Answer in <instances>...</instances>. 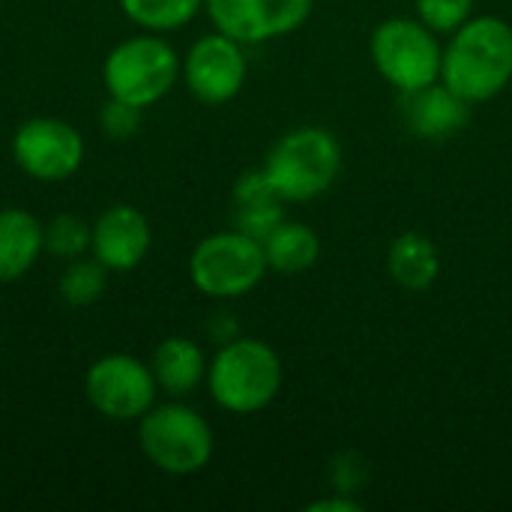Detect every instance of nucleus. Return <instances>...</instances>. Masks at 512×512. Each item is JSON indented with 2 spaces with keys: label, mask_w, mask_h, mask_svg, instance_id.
<instances>
[{
  "label": "nucleus",
  "mask_w": 512,
  "mask_h": 512,
  "mask_svg": "<svg viewBox=\"0 0 512 512\" xmlns=\"http://www.w3.org/2000/svg\"><path fill=\"white\" fill-rule=\"evenodd\" d=\"M207 357L198 342L186 336H168L156 345L150 357L153 378L159 384V393L171 399H183L195 393L207 381Z\"/></svg>",
  "instance_id": "2eb2a0df"
},
{
  "label": "nucleus",
  "mask_w": 512,
  "mask_h": 512,
  "mask_svg": "<svg viewBox=\"0 0 512 512\" xmlns=\"http://www.w3.org/2000/svg\"><path fill=\"white\" fill-rule=\"evenodd\" d=\"M369 54L375 69L399 93H411L441 81L444 48L438 33L420 18H387L375 27Z\"/></svg>",
  "instance_id": "0eeeda50"
},
{
  "label": "nucleus",
  "mask_w": 512,
  "mask_h": 512,
  "mask_svg": "<svg viewBox=\"0 0 512 512\" xmlns=\"http://www.w3.org/2000/svg\"><path fill=\"white\" fill-rule=\"evenodd\" d=\"M180 63L183 57L162 33L144 30L108 51L102 63L105 93L147 111L174 90L180 81Z\"/></svg>",
  "instance_id": "20e7f679"
},
{
  "label": "nucleus",
  "mask_w": 512,
  "mask_h": 512,
  "mask_svg": "<svg viewBox=\"0 0 512 512\" xmlns=\"http://www.w3.org/2000/svg\"><path fill=\"white\" fill-rule=\"evenodd\" d=\"M207 390L213 402L228 414H258L282 390V360L279 354L249 336H234L219 345L207 366Z\"/></svg>",
  "instance_id": "f03ea898"
},
{
  "label": "nucleus",
  "mask_w": 512,
  "mask_h": 512,
  "mask_svg": "<svg viewBox=\"0 0 512 512\" xmlns=\"http://www.w3.org/2000/svg\"><path fill=\"white\" fill-rule=\"evenodd\" d=\"M105 288H108V270L96 258H87V255L66 261V270L57 279V294L72 309L93 306L105 294Z\"/></svg>",
  "instance_id": "6ab92c4d"
},
{
  "label": "nucleus",
  "mask_w": 512,
  "mask_h": 512,
  "mask_svg": "<svg viewBox=\"0 0 512 512\" xmlns=\"http://www.w3.org/2000/svg\"><path fill=\"white\" fill-rule=\"evenodd\" d=\"M441 81L465 102L495 99L512 81V27L504 18H468L444 48Z\"/></svg>",
  "instance_id": "f257e3e1"
},
{
  "label": "nucleus",
  "mask_w": 512,
  "mask_h": 512,
  "mask_svg": "<svg viewBox=\"0 0 512 512\" xmlns=\"http://www.w3.org/2000/svg\"><path fill=\"white\" fill-rule=\"evenodd\" d=\"M15 165L39 183H63L84 162V135L60 117H30L12 135Z\"/></svg>",
  "instance_id": "1a4fd4ad"
},
{
  "label": "nucleus",
  "mask_w": 512,
  "mask_h": 512,
  "mask_svg": "<svg viewBox=\"0 0 512 512\" xmlns=\"http://www.w3.org/2000/svg\"><path fill=\"white\" fill-rule=\"evenodd\" d=\"M387 270L396 285L405 291H426L441 276V255L438 246L417 231H405L390 243Z\"/></svg>",
  "instance_id": "dca6fc26"
},
{
  "label": "nucleus",
  "mask_w": 512,
  "mask_h": 512,
  "mask_svg": "<svg viewBox=\"0 0 512 512\" xmlns=\"http://www.w3.org/2000/svg\"><path fill=\"white\" fill-rule=\"evenodd\" d=\"M150 243H153V231L147 216L135 204L120 201L96 216L90 255L108 273H129L147 258Z\"/></svg>",
  "instance_id": "f8f14e48"
},
{
  "label": "nucleus",
  "mask_w": 512,
  "mask_h": 512,
  "mask_svg": "<svg viewBox=\"0 0 512 512\" xmlns=\"http://www.w3.org/2000/svg\"><path fill=\"white\" fill-rule=\"evenodd\" d=\"M342 168V147L330 129L300 126L285 132L264 159V174L276 195L288 204H303L324 195Z\"/></svg>",
  "instance_id": "7ed1b4c3"
},
{
  "label": "nucleus",
  "mask_w": 512,
  "mask_h": 512,
  "mask_svg": "<svg viewBox=\"0 0 512 512\" xmlns=\"http://www.w3.org/2000/svg\"><path fill=\"white\" fill-rule=\"evenodd\" d=\"M366 480V462L357 453H345L333 462V486L336 492H357V486Z\"/></svg>",
  "instance_id": "b1692460"
},
{
  "label": "nucleus",
  "mask_w": 512,
  "mask_h": 512,
  "mask_svg": "<svg viewBox=\"0 0 512 512\" xmlns=\"http://www.w3.org/2000/svg\"><path fill=\"white\" fill-rule=\"evenodd\" d=\"M213 27L243 45H261L306 24L312 0H204Z\"/></svg>",
  "instance_id": "9b49d317"
},
{
  "label": "nucleus",
  "mask_w": 512,
  "mask_h": 512,
  "mask_svg": "<svg viewBox=\"0 0 512 512\" xmlns=\"http://www.w3.org/2000/svg\"><path fill=\"white\" fill-rule=\"evenodd\" d=\"M402 120L411 135L426 141H444L462 132L471 120V102L453 93L444 81L402 93Z\"/></svg>",
  "instance_id": "ddd939ff"
},
{
  "label": "nucleus",
  "mask_w": 512,
  "mask_h": 512,
  "mask_svg": "<svg viewBox=\"0 0 512 512\" xmlns=\"http://www.w3.org/2000/svg\"><path fill=\"white\" fill-rule=\"evenodd\" d=\"M246 54L243 42L225 33H207L195 39L180 63V78L201 105H225L237 99L246 84Z\"/></svg>",
  "instance_id": "9d476101"
},
{
  "label": "nucleus",
  "mask_w": 512,
  "mask_h": 512,
  "mask_svg": "<svg viewBox=\"0 0 512 512\" xmlns=\"http://www.w3.org/2000/svg\"><path fill=\"white\" fill-rule=\"evenodd\" d=\"M267 255L261 240L246 231H219L204 237L189 255V279L195 291L213 300L246 297L267 276Z\"/></svg>",
  "instance_id": "423d86ee"
},
{
  "label": "nucleus",
  "mask_w": 512,
  "mask_h": 512,
  "mask_svg": "<svg viewBox=\"0 0 512 512\" xmlns=\"http://www.w3.org/2000/svg\"><path fill=\"white\" fill-rule=\"evenodd\" d=\"M237 204V228L246 231L249 237L255 240H264L282 219H285V210H282V198L279 195H267V198H252V201H234Z\"/></svg>",
  "instance_id": "412c9836"
},
{
  "label": "nucleus",
  "mask_w": 512,
  "mask_h": 512,
  "mask_svg": "<svg viewBox=\"0 0 512 512\" xmlns=\"http://www.w3.org/2000/svg\"><path fill=\"white\" fill-rule=\"evenodd\" d=\"M93 222L78 213H60L45 225V252L60 261H75L90 252Z\"/></svg>",
  "instance_id": "aec40b11"
},
{
  "label": "nucleus",
  "mask_w": 512,
  "mask_h": 512,
  "mask_svg": "<svg viewBox=\"0 0 512 512\" xmlns=\"http://www.w3.org/2000/svg\"><path fill=\"white\" fill-rule=\"evenodd\" d=\"M45 252V225L21 207L0 210V285L27 276Z\"/></svg>",
  "instance_id": "4468645a"
},
{
  "label": "nucleus",
  "mask_w": 512,
  "mask_h": 512,
  "mask_svg": "<svg viewBox=\"0 0 512 512\" xmlns=\"http://www.w3.org/2000/svg\"><path fill=\"white\" fill-rule=\"evenodd\" d=\"M84 396L90 408L114 423H138L159 396L150 363L132 354H105L90 363L84 375Z\"/></svg>",
  "instance_id": "6e6552de"
},
{
  "label": "nucleus",
  "mask_w": 512,
  "mask_h": 512,
  "mask_svg": "<svg viewBox=\"0 0 512 512\" xmlns=\"http://www.w3.org/2000/svg\"><path fill=\"white\" fill-rule=\"evenodd\" d=\"M120 9L141 30L171 33L186 27L204 9V0H120Z\"/></svg>",
  "instance_id": "a211bd4d"
},
{
  "label": "nucleus",
  "mask_w": 512,
  "mask_h": 512,
  "mask_svg": "<svg viewBox=\"0 0 512 512\" xmlns=\"http://www.w3.org/2000/svg\"><path fill=\"white\" fill-rule=\"evenodd\" d=\"M264 255H267V267L279 276H300L306 270H312L321 258V240L318 234L303 225V222H291L282 219L264 240Z\"/></svg>",
  "instance_id": "f3484780"
},
{
  "label": "nucleus",
  "mask_w": 512,
  "mask_h": 512,
  "mask_svg": "<svg viewBox=\"0 0 512 512\" xmlns=\"http://www.w3.org/2000/svg\"><path fill=\"white\" fill-rule=\"evenodd\" d=\"M363 510V504H357V501H351L345 492H339L336 498H321V501H312L306 512H360Z\"/></svg>",
  "instance_id": "393cba45"
},
{
  "label": "nucleus",
  "mask_w": 512,
  "mask_h": 512,
  "mask_svg": "<svg viewBox=\"0 0 512 512\" xmlns=\"http://www.w3.org/2000/svg\"><path fill=\"white\" fill-rule=\"evenodd\" d=\"M420 21L435 33H456L474 12V0H414Z\"/></svg>",
  "instance_id": "4be33fe9"
},
{
  "label": "nucleus",
  "mask_w": 512,
  "mask_h": 512,
  "mask_svg": "<svg viewBox=\"0 0 512 512\" xmlns=\"http://www.w3.org/2000/svg\"><path fill=\"white\" fill-rule=\"evenodd\" d=\"M138 447L156 471L192 477L213 459V429L192 405L171 399L138 420Z\"/></svg>",
  "instance_id": "39448f33"
},
{
  "label": "nucleus",
  "mask_w": 512,
  "mask_h": 512,
  "mask_svg": "<svg viewBox=\"0 0 512 512\" xmlns=\"http://www.w3.org/2000/svg\"><path fill=\"white\" fill-rule=\"evenodd\" d=\"M141 114H144L141 108L123 102V99L108 96L105 105H102V111H99V126H102V132H105L111 141H126V138H132V135L138 132Z\"/></svg>",
  "instance_id": "5701e85b"
}]
</instances>
